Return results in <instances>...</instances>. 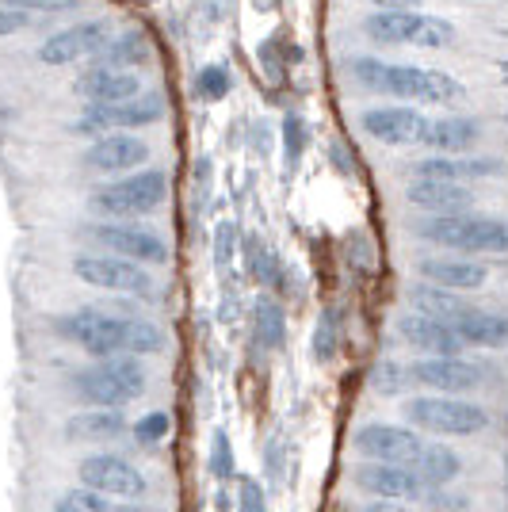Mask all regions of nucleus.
Segmentation results:
<instances>
[{
  "mask_svg": "<svg viewBox=\"0 0 508 512\" xmlns=\"http://www.w3.org/2000/svg\"><path fill=\"white\" fill-rule=\"evenodd\" d=\"M363 512H409V509H405L402 501H379V497H375Z\"/></svg>",
  "mask_w": 508,
  "mask_h": 512,
  "instance_id": "nucleus-43",
  "label": "nucleus"
},
{
  "mask_svg": "<svg viewBox=\"0 0 508 512\" xmlns=\"http://www.w3.org/2000/svg\"><path fill=\"white\" fill-rule=\"evenodd\" d=\"M348 73H352V81L363 85L367 92L394 96V100H405V104H424V107L466 104V85L455 81L444 69L382 62V58H352V62H348Z\"/></svg>",
  "mask_w": 508,
  "mask_h": 512,
  "instance_id": "nucleus-1",
  "label": "nucleus"
},
{
  "mask_svg": "<svg viewBox=\"0 0 508 512\" xmlns=\"http://www.w3.org/2000/svg\"><path fill=\"white\" fill-rule=\"evenodd\" d=\"M249 272H253V279H260V283H272V279L279 276L276 256L268 253V245L256 241V237H249Z\"/></svg>",
  "mask_w": 508,
  "mask_h": 512,
  "instance_id": "nucleus-34",
  "label": "nucleus"
},
{
  "mask_svg": "<svg viewBox=\"0 0 508 512\" xmlns=\"http://www.w3.org/2000/svg\"><path fill=\"white\" fill-rule=\"evenodd\" d=\"M421 505H428L432 512H466L470 509V501L459 497V493H447L444 486H428Z\"/></svg>",
  "mask_w": 508,
  "mask_h": 512,
  "instance_id": "nucleus-36",
  "label": "nucleus"
},
{
  "mask_svg": "<svg viewBox=\"0 0 508 512\" xmlns=\"http://www.w3.org/2000/svg\"><path fill=\"white\" fill-rule=\"evenodd\" d=\"M123 432H127V417L119 409H85L65 421L69 444H104V440H119Z\"/></svg>",
  "mask_w": 508,
  "mask_h": 512,
  "instance_id": "nucleus-25",
  "label": "nucleus"
},
{
  "mask_svg": "<svg viewBox=\"0 0 508 512\" xmlns=\"http://www.w3.org/2000/svg\"><path fill=\"white\" fill-rule=\"evenodd\" d=\"M402 413L417 432H432V436H478L489 428V413L478 402L447 398V394L409 398Z\"/></svg>",
  "mask_w": 508,
  "mask_h": 512,
  "instance_id": "nucleus-8",
  "label": "nucleus"
},
{
  "mask_svg": "<svg viewBox=\"0 0 508 512\" xmlns=\"http://www.w3.org/2000/svg\"><path fill=\"white\" fill-rule=\"evenodd\" d=\"M233 237H237V230H233L230 222H226V226H218V268H226V260H230Z\"/></svg>",
  "mask_w": 508,
  "mask_h": 512,
  "instance_id": "nucleus-41",
  "label": "nucleus"
},
{
  "mask_svg": "<svg viewBox=\"0 0 508 512\" xmlns=\"http://www.w3.org/2000/svg\"><path fill=\"white\" fill-rule=\"evenodd\" d=\"M146 88L138 81V73H127V69H88L85 77L73 81V96H81L88 104H123V100H134L142 96Z\"/></svg>",
  "mask_w": 508,
  "mask_h": 512,
  "instance_id": "nucleus-22",
  "label": "nucleus"
},
{
  "mask_svg": "<svg viewBox=\"0 0 508 512\" xmlns=\"http://www.w3.org/2000/svg\"><path fill=\"white\" fill-rule=\"evenodd\" d=\"M81 486L100 490L104 497H123V501H142L149 493V478L134 467L130 459L115 455V451H92L81 459Z\"/></svg>",
  "mask_w": 508,
  "mask_h": 512,
  "instance_id": "nucleus-11",
  "label": "nucleus"
},
{
  "mask_svg": "<svg viewBox=\"0 0 508 512\" xmlns=\"http://www.w3.org/2000/svg\"><path fill=\"white\" fill-rule=\"evenodd\" d=\"M421 180H451V184H474V180H489L501 176L505 161L486 157V153H432L413 165Z\"/></svg>",
  "mask_w": 508,
  "mask_h": 512,
  "instance_id": "nucleus-18",
  "label": "nucleus"
},
{
  "mask_svg": "<svg viewBox=\"0 0 508 512\" xmlns=\"http://www.w3.org/2000/svg\"><path fill=\"white\" fill-rule=\"evenodd\" d=\"M211 474L218 482L233 478V448H230L226 428H214V436H211Z\"/></svg>",
  "mask_w": 508,
  "mask_h": 512,
  "instance_id": "nucleus-33",
  "label": "nucleus"
},
{
  "mask_svg": "<svg viewBox=\"0 0 508 512\" xmlns=\"http://www.w3.org/2000/svg\"><path fill=\"white\" fill-rule=\"evenodd\" d=\"M363 35L379 46H421V50H444L459 39L455 23L428 16L417 8L405 12H375L363 20Z\"/></svg>",
  "mask_w": 508,
  "mask_h": 512,
  "instance_id": "nucleus-7",
  "label": "nucleus"
},
{
  "mask_svg": "<svg viewBox=\"0 0 508 512\" xmlns=\"http://www.w3.org/2000/svg\"><path fill=\"white\" fill-rule=\"evenodd\" d=\"M413 470L421 474L428 486H447V482H455L463 474V459L451 448H444V444H428Z\"/></svg>",
  "mask_w": 508,
  "mask_h": 512,
  "instance_id": "nucleus-27",
  "label": "nucleus"
},
{
  "mask_svg": "<svg viewBox=\"0 0 508 512\" xmlns=\"http://www.w3.org/2000/svg\"><path fill=\"white\" fill-rule=\"evenodd\" d=\"M169 436V413H146L142 421H134V440L138 444H161Z\"/></svg>",
  "mask_w": 508,
  "mask_h": 512,
  "instance_id": "nucleus-35",
  "label": "nucleus"
},
{
  "mask_svg": "<svg viewBox=\"0 0 508 512\" xmlns=\"http://www.w3.org/2000/svg\"><path fill=\"white\" fill-rule=\"evenodd\" d=\"M73 276L88 287L115 291V295H134V299H146L153 291V276L146 272V264H134V260L115 253H81L73 260Z\"/></svg>",
  "mask_w": 508,
  "mask_h": 512,
  "instance_id": "nucleus-10",
  "label": "nucleus"
},
{
  "mask_svg": "<svg viewBox=\"0 0 508 512\" xmlns=\"http://www.w3.org/2000/svg\"><path fill=\"white\" fill-rule=\"evenodd\" d=\"M409 383H421L436 394H466L486 383V367L466 356H424L409 367Z\"/></svg>",
  "mask_w": 508,
  "mask_h": 512,
  "instance_id": "nucleus-15",
  "label": "nucleus"
},
{
  "mask_svg": "<svg viewBox=\"0 0 508 512\" xmlns=\"http://www.w3.org/2000/svg\"><path fill=\"white\" fill-rule=\"evenodd\" d=\"M352 448L360 451L367 463H394V467H417L421 451L428 448L413 428L402 425H386V421H371L356 432Z\"/></svg>",
  "mask_w": 508,
  "mask_h": 512,
  "instance_id": "nucleus-12",
  "label": "nucleus"
},
{
  "mask_svg": "<svg viewBox=\"0 0 508 512\" xmlns=\"http://www.w3.org/2000/svg\"><path fill=\"white\" fill-rule=\"evenodd\" d=\"M169 199V176L157 169L127 172L111 184H100L96 192L88 195V211L96 218H115V222H127V218H142L153 214L157 207H165Z\"/></svg>",
  "mask_w": 508,
  "mask_h": 512,
  "instance_id": "nucleus-5",
  "label": "nucleus"
},
{
  "mask_svg": "<svg viewBox=\"0 0 508 512\" xmlns=\"http://www.w3.org/2000/svg\"><path fill=\"white\" fill-rule=\"evenodd\" d=\"M371 383L379 386V390H386V394H398L405 383H409V371H402L398 363H379L375 367V379Z\"/></svg>",
  "mask_w": 508,
  "mask_h": 512,
  "instance_id": "nucleus-38",
  "label": "nucleus"
},
{
  "mask_svg": "<svg viewBox=\"0 0 508 512\" xmlns=\"http://www.w3.org/2000/svg\"><path fill=\"white\" fill-rule=\"evenodd\" d=\"M302 150H306V123L298 115H287L283 119V157H287V169H295L302 161Z\"/></svg>",
  "mask_w": 508,
  "mask_h": 512,
  "instance_id": "nucleus-32",
  "label": "nucleus"
},
{
  "mask_svg": "<svg viewBox=\"0 0 508 512\" xmlns=\"http://www.w3.org/2000/svg\"><path fill=\"white\" fill-rule=\"evenodd\" d=\"M8 8H20V12H43V16H50V12H65V8H73L77 0H4Z\"/></svg>",
  "mask_w": 508,
  "mask_h": 512,
  "instance_id": "nucleus-40",
  "label": "nucleus"
},
{
  "mask_svg": "<svg viewBox=\"0 0 508 512\" xmlns=\"http://www.w3.org/2000/svg\"><path fill=\"white\" fill-rule=\"evenodd\" d=\"M405 199L424 214H463L474 203V192L466 184H451V180H413L405 188Z\"/></svg>",
  "mask_w": 508,
  "mask_h": 512,
  "instance_id": "nucleus-23",
  "label": "nucleus"
},
{
  "mask_svg": "<svg viewBox=\"0 0 508 512\" xmlns=\"http://www.w3.org/2000/svg\"><path fill=\"white\" fill-rule=\"evenodd\" d=\"M115 501L104 497L100 490H88V486H77V490H65L54 497V512H111Z\"/></svg>",
  "mask_w": 508,
  "mask_h": 512,
  "instance_id": "nucleus-30",
  "label": "nucleus"
},
{
  "mask_svg": "<svg viewBox=\"0 0 508 512\" xmlns=\"http://www.w3.org/2000/svg\"><path fill=\"white\" fill-rule=\"evenodd\" d=\"M149 39L146 31H138V27H130V31H119V35H111V43L104 46V54H100V65L104 69H127L134 73L138 65L149 62Z\"/></svg>",
  "mask_w": 508,
  "mask_h": 512,
  "instance_id": "nucleus-26",
  "label": "nucleus"
},
{
  "mask_svg": "<svg viewBox=\"0 0 508 512\" xmlns=\"http://www.w3.org/2000/svg\"><path fill=\"white\" fill-rule=\"evenodd\" d=\"M149 161V146L138 134H104L96 142H88L85 165L92 172H134Z\"/></svg>",
  "mask_w": 508,
  "mask_h": 512,
  "instance_id": "nucleus-20",
  "label": "nucleus"
},
{
  "mask_svg": "<svg viewBox=\"0 0 508 512\" xmlns=\"http://www.w3.org/2000/svg\"><path fill=\"white\" fill-rule=\"evenodd\" d=\"M340 333H344V318H340L337 306H329L318 318V329H314V360L329 363L340 348Z\"/></svg>",
  "mask_w": 508,
  "mask_h": 512,
  "instance_id": "nucleus-29",
  "label": "nucleus"
},
{
  "mask_svg": "<svg viewBox=\"0 0 508 512\" xmlns=\"http://www.w3.org/2000/svg\"><path fill=\"white\" fill-rule=\"evenodd\" d=\"M149 386V371L138 356H107L73 371L69 390L85 402L88 409H123L127 402L142 398Z\"/></svg>",
  "mask_w": 508,
  "mask_h": 512,
  "instance_id": "nucleus-4",
  "label": "nucleus"
},
{
  "mask_svg": "<svg viewBox=\"0 0 508 512\" xmlns=\"http://www.w3.org/2000/svg\"><path fill=\"white\" fill-rule=\"evenodd\" d=\"M409 302L413 310L421 314H432L444 325H451L466 344H478V348H505L508 344V321L493 310H482V306H470L463 302L455 291L447 287H436V283H413L409 287Z\"/></svg>",
  "mask_w": 508,
  "mask_h": 512,
  "instance_id": "nucleus-2",
  "label": "nucleus"
},
{
  "mask_svg": "<svg viewBox=\"0 0 508 512\" xmlns=\"http://www.w3.org/2000/svg\"><path fill=\"white\" fill-rule=\"evenodd\" d=\"M130 321L134 318L111 314L100 306H81L62 314L54 329L65 344H77L92 360H107V356H130Z\"/></svg>",
  "mask_w": 508,
  "mask_h": 512,
  "instance_id": "nucleus-6",
  "label": "nucleus"
},
{
  "mask_svg": "<svg viewBox=\"0 0 508 512\" xmlns=\"http://www.w3.org/2000/svg\"><path fill=\"white\" fill-rule=\"evenodd\" d=\"M165 115V100L157 92H142L134 100H123V104H88L85 115L77 123H69V134L77 138H104V134H134L142 127H153L157 119Z\"/></svg>",
  "mask_w": 508,
  "mask_h": 512,
  "instance_id": "nucleus-9",
  "label": "nucleus"
},
{
  "mask_svg": "<svg viewBox=\"0 0 508 512\" xmlns=\"http://www.w3.org/2000/svg\"><path fill=\"white\" fill-rule=\"evenodd\" d=\"M417 276L424 283L447 287V291H482L489 283L486 264H478L470 256H424L417 260Z\"/></svg>",
  "mask_w": 508,
  "mask_h": 512,
  "instance_id": "nucleus-21",
  "label": "nucleus"
},
{
  "mask_svg": "<svg viewBox=\"0 0 508 512\" xmlns=\"http://www.w3.org/2000/svg\"><path fill=\"white\" fill-rule=\"evenodd\" d=\"M107 43H111V27H107L104 20L73 23V27L54 31L50 39H43V46H39V62L62 69V65L85 62V58H100Z\"/></svg>",
  "mask_w": 508,
  "mask_h": 512,
  "instance_id": "nucleus-14",
  "label": "nucleus"
},
{
  "mask_svg": "<svg viewBox=\"0 0 508 512\" xmlns=\"http://www.w3.org/2000/svg\"><path fill=\"white\" fill-rule=\"evenodd\" d=\"M195 92H199V100L218 104V100L230 92V69H226V65H203V69L195 73Z\"/></svg>",
  "mask_w": 508,
  "mask_h": 512,
  "instance_id": "nucleus-31",
  "label": "nucleus"
},
{
  "mask_svg": "<svg viewBox=\"0 0 508 512\" xmlns=\"http://www.w3.org/2000/svg\"><path fill=\"white\" fill-rule=\"evenodd\" d=\"M88 237H92L96 245H104L107 253L127 256L134 264H169V245H165V237L146 230V226L96 222V226H88Z\"/></svg>",
  "mask_w": 508,
  "mask_h": 512,
  "instance_id": "nucleus-13",
  "label": "nucleus"
},
{
  "mask_svg": "<svg viewBox=\"0 0 508 512\" xmlns=\"http://www.w3.org/2000/svg\"><path fill=\"white\" fill-rule=\"evenodd\" d=\"M253 325H256V341L264 344L268 352H279L287 344V314L276 299H260L253 310Z\"/></svg>",
  "mask_w": 508,
  "mask_h": 512,
  "instance_id": "nucleus-28",
  "label": "nucleus"
},
{
  "mask_svg": "<svg viewBox=\"0 0 508 512\" xmlns=\"http://www.w3.org/2000/svg\"><path fill=\"white\" fill-rule=\"evenodd\" d=\"M398 333H402L405 344H413V348H421L424 356H463L466 341L444 325L440 318H432V314H421V310H409L398 318Z\"/></svg>",
  "mask_w": 508,
  "mask_h": 512,
  "instance_id": "nucleus-19",
  "label": "nucleus"
},
{
  "mask_svg": "<svg viewBox=\"0 0 508 512\" xmlns=\"http://www.w3.org/2000/svg\"><path fill=\"white\" fill-rule=\"evenodd\" d=\"M237 512H268V497H264V486H260L256 478H241Z\"/></svg>",
  "mask_w": 508,
  "mask_h": 512,
  "instance_id": "nucleus-37",
  "label": "nucleus"
},
{
  "mask_svg": "<svg viewBox=\"0 0 508 512\" xmlns=\"http://www.w3.org/2000/svg\"><path fill=\"white\" fill-rule=\"evenodd\" d=\"M367 4L379 12H405V8H417L421 0H367Z\"/></svg>",
  "mask_w": 508,
  "mask_h": 512,
  "instance_id": "nucleus-42",
  "label": "nucleus"
},
{
  "mask_svg": "<svg viewBox=\"0 0 508 512\" xmlns=\"http://www.w3.org/2000/svg\"><path fill=\"white\" fill-rule=\"evenodd\" d=\"M111 512H157V509H149L142 501H123V505H115Z\"/></svg>",
  "mask_w": 508,
  "mask_h": 512,
  "instance_id": "nucleus-44",
  "label": "nucleus"
},
{
  "mask_svg": "<svg viewBox=\"0 0 508 512\" xmlns=\"http://www.w3.org/2000/svg\"><path fill=\"white\" fill-rule=\"evenodd\" d=\"M356 486L379 501H424L428 482H424L417 470L394 467V463H363L356 467Z\"/></svg>",
  "mask_w": 508,
  "mask_h": 512,
  "instance_id": "nucleus-17",
  "label": "nucleus"
},
{
  "mask_svg": "<svg viewBox=\"0 0 508 512\" xmlns=\"http://www.w3.org/2000/svg\"><path fill=\"white\" fill-rule=\"evenodd\" d=\"M482 138V123L466 119V115H444V119H428L424 130V150L436 153H466L478 146Z\"/></svg>",
  "mask_w": 508,
  "mask_h": 512,
  "instance_id": "nucleus-24",
  "label": "nucleus"
},
{
  "mask_svg": "<svg viewBox=\"0 0 508 512\" xmlns=\"http://www.w3.org/2000/svg\"><path fill=\"white\" fill-rule=\"evenodd\" d=\"M360 130L367 138L382 142V146H424L428 115H421L417 107L409 104L367 107L360 115Z\"/></svg>",
  "mask_w": 508,
  "mask_h": 512,
  "instance_id": "nucleus-16",
  "label": "nucleus"
},
{
  "mask_svg": "<svg viewBox=\"0 0 508 512\" xmlns=\"http://www.w3.org/2000/svg\"><path fill=\"white\" fill-rule=\"evenodd\" d=\"M413 234L463 256H505L508 253V222L493 214H424L413 222Z\"/></svg>",
  "mask_w": 508,
  "mask_h": 512,
  "instance_id": "nucleus-3",
  "label": "nucleus"
},
{
  "mask_svg": "<svg viewBox=\"0 0 508 512\" xmlns=\"http://www.w3.org/2000/svg\"><path fill=\"white\" fill-rule=\"evenodd\" d=\"M31 27V12H20V8H8V4H0V39H8V35H20Z\"/></svg>",
  "mask_w": 508,
  "mask_h": 512,
  "instance_id": "nucleus-39",
  "label": "nucleus"
}]
</instances>
